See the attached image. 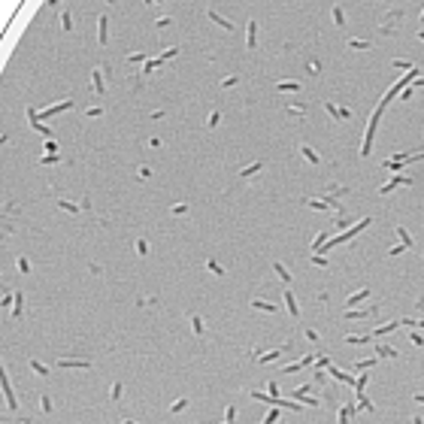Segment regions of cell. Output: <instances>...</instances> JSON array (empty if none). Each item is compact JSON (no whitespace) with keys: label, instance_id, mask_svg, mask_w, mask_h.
Returning a JSON list of instances; mask_svg holds the SVG:
<instances>
[{"label":"cell","instance_id":"6da1fadb","mask_svg":"<svg viewBox=\"0 0 424 424\" xmlns=\"http://www.w3.org/2000/svg\"><path fill=\"white\" fill-rule=\"evenodd\" d=\"M324 109L333 115V119H352V109H339V106H333V103H324Z\"/></svg>","mask_w":424,"mask_h":424},{"label":"cell","instance_id":"7a4b0ae2","mask_svg":"<svg viewBox=\"0 0 424 424\" xmlns=\"http://www.w3.org/2000/svg\"><path fill=\"white\" fill-rule=\"evenodd\" d=\"M397 185H412V179H406V176H394L388 185H382V194H388L391 188H397Z\"/></svg>","mask_w":424,"mask_h":424},{"label":"cell","instance_id":"3957f363","mask_svg":"<svg viewBox=\"0 0 424 424\" xmlns=\"http://www.w3.org/2000/svg\"><path fill=\"white\" fill-rule=\"evenodd\" d=\"M397 237H400V246H403V249H412V237H409L406 227H397Z\"/></svg>","mask_w":424,"mask_h":424},{"label":"cell","instance_id":"277c9868","mask_svg":"<svg viewBox=\"0 0 424 424\" xmlns=\"http://www.w3.org/2000/svg\"><path fill=\"white\" fill-rule=\"evenodd\" d=\"M300 151H303V158L309 161V164H318V155H315V151H312L309 145H300Z\"/></svg>","mask_w":424,"mask_h":424},{"label":"cell","instance_id":"5b68a950","mask_svg":"<svg viewBox=\"0 0 424 424\" xmlns=\"http://www.w3.org/2000/svg\"><path fill=\"white\" fill-rule=\"evenodd\" d=\"M391 330H397V321H388V324H382V327H376V330H373V336H382V333H391Z\"/></svg>","mask_w":424,"mask_h":424},{"label":"cell","instance_id":"8992f818","mask_svg":"<svg viewBox=\"0 0 424 424\" xmlns=\"http://www.w3.org/2000/svg\"><path fill=\"white\" fill-rule=\"evenodd\" d=\"M330 15H333V24H336V27H345V18H342V9H339V6H333Z\"/></svg>","mask_w":424,"mask_h":424},{"label":"cell","instance_id":"52a82bcc","mask_svg":"<svg viewBox=\"0 0 424 424\" xmlns=\"http://www.w3.org/2000/svg\"><path fill=\"white\" fill-rule=\"evenodd\" d=\"M367 297H370V288H361L358 294H352V297H349V306H352V303H361V300H367Z\"/></svg>","mask_w":424,"mask_h":424},{"label":"cell","instance_id":"ba28073f","mask_svg":"<svg viewBox=\"0 0 424 424\" xmlns=\"http://www.w3.org/2000/svg\"><path fill=\"white\" fill-rule=\"evenodd\" d=\"M376 352H379V358H394V355H397V352L391 349V345H379Z\"/></svg>","mask_w":424,"mask_h":424},{"label":"cell","instance_id":"9c48e42d","mask_svg":"<svg viewBox=\"0 0 424 424\" xmlns=\"http://www.w3.org/2000/svg\"><path fill=\"white\" fill-rule=\"evenodd\" d=\"M349 46H352V49H361V52H364V49H373V43H367V40H349Z\"/></svg>","mask_w":424,"mask_h":424},{"label":"cell","instance_id":"30bf717a","mask_svg":"<svg viewBox=\"0 0 424 424\" xmlns=\"http://www.w3.org/2000/svg\"><path fill=\"white\" fill-rule=\"evenodd\" d=\"M279 88H282V91H297V88H300V85H297V82H282V85H279Z\"/></svg>","mask_w":424,"mask_h":424},{"label":"cell","instance_id":"8fae6325","mask_svg":"<svg viewBox=\"0 0 424 424\" xmlns=\"http://www.w3.org/2000/svg\"><path fill=\"white\" fill-rule=\"evenodd\" d=\"M288 309H291V315H297V303H294V297L288 294Z\"/></svg>","mask_w":424,"mask_h":424},{"label":"cell","instance_id":"7c38bea8","mask_svg":"<svg viewBox=\"0 0 424 424\" xmlns=\"http://www.w3.org/2000/svg\"><path fill=\"white\" fill-rule=\"evenodd\" d=\"M394 67H400V70H412V64H409V61H394Z\"/></svg>","mask_w":424,"mask_h":424},{"label":"cell","instance_id":"4fadbf2b","mask_svg":"<svg viewBox=\"0 0 424 424\" xmlns=\"http://www.w3.org/2000/svg\"><path fill=\"white\" fill-rule=\"evenodd\" d=\"M370 336H349V342H355V345H361V342H367Z\"/></svg>","mask_w":424,"mask_h":424},{"label":"cell","instance_id":"5bb4252c","mask_svg":"<svg viewBox=\"0 0 424 424\" xmlns=\"http://www.w3.org/2000/svg\"><path fill=\"white\" fill-rule=\"evenodd\" d=\"M412 424H424V418H421V415H415V418H412Z\"/></svg>","mask_w":424,"mask_h":424},{"label":"cell","instance_id":"9a60e30c","mask_svg":"<svg viewBox=\"0 0 424 424\" xmlns=\"http://www.w3.org/2000/svg\"><path fill=\"white\" fill-rule=\"evenodd\" d=\"M415 400H418V403H424V394H418V397H415Z\"/></svg>","mask_w":424,"mask_h":424},{"label":"cell","instance_id":"2e32d148","mask_svg":"<svg viewBox=\"0 0 424 424\" xmlns=\"http://www.w3.org/2000/svg\"><path fill=\"white\" fill-rule=\"evenodd\" d=\"M418 40H424V30H418Z\"/></svg>","mask_w":424,"mask_h":424},{"label":"cell","instance_id":"e0dca14e","mask_svg":"<svg viewBox=\"0 0 424 424\" xmlns=\"http://www.w3.org/2000/svg\"><path fill=\"white\" fill-rule=\"evenodd\" d=\"M415 85H424V79H415Z\"/></svg>","mask_w":424,"mask_h":424},{"label":"cell","instance_id":"ac0fdd59","mask_svg":"<svg viewBox=\"0 0 424 424\" xmlns=\"http://www.w3.org/2000/svg\"><path fill=\"white\" fill-rule=\"evenodd\" d=\"M421 21H424V12H421Z\"/></svg>","mask_w":424,"mask_h":424}]
</instances>
